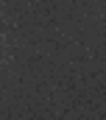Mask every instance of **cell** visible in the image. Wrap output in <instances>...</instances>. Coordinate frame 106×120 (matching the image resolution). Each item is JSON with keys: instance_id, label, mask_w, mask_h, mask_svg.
<instances>
[]
</instances>
